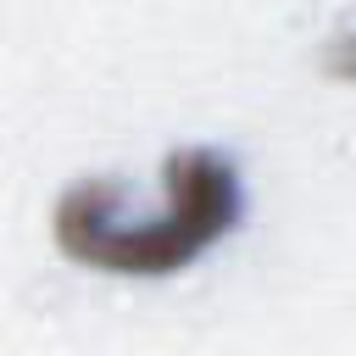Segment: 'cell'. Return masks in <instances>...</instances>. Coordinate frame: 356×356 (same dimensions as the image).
Here are the masks:
<instances>
[{
  "instance_id": "cell-1",
  "label": "cell",
  "mask_w": 356,
  "mask_h": 356,
  "mask_svg": "<svg viewBox=\"0 0 356 356\" xmlns=\"http://www.w3.org/2000/svg\"><path fill=\"white\" fill-rule=\"evenodd\" d=\"M234 211H239L234 167L217 150H184V156L167 161V211L161 217H145L139 228H122L117 217H106L100 189L78 184L56 211V234L89 267L172 273V267L195 261L217 234H228Z\"/></svg>"
},
{
  "instance_id": "cell-2",
  "label": "cell",
  "mask_w": 356,
  "mask_h": 356,
  "mask_svg": "<svg viewBox=\"0 0 356 356\" xmlns=\"http://www.w3.org/2000/svg\"><path fill=\"white\" fill-rule=\"evenodd\" d=\"M339 72H356V39L339 44Z\"/></svg>"
}]
</instances>
